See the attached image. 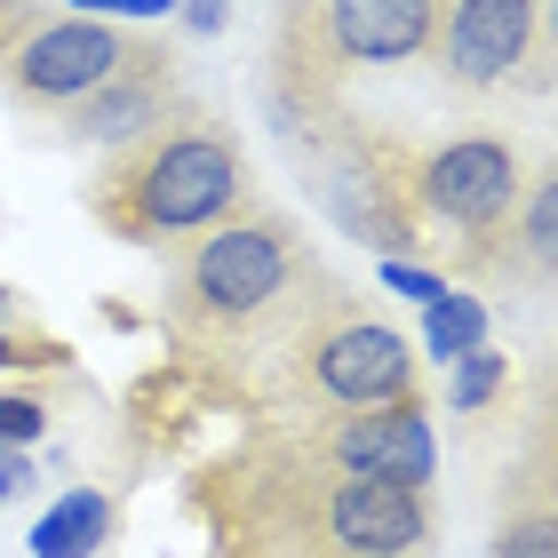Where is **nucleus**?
<instances>
[{
	"mask_svg": "<svg viewBox=\"0 0 558 558\" xmlns=\"http://www.w3.org/2000/svg\"><path fill=\"white\" fill-rule=\"evenodd\" d=\"M319 295H327V271L312 256V240L271 208L223 216L208 232L175 240L168 256V319L199 343L288 336V327L312 319Z\"/></svg>",
	"mask_w": 558,
	"mask_h": 558,
	"instance_id": "1",
	"label": "nucleus"
},
{
	"mask_svg": "<svg viewBox=\"0 0 558 558\" xmlns=\"http://www.w3.org/2000/svg\"><path fill=\"white\" fill-rule=\"evenodd\" d=\"M96 216L105 232L136 240V247H175L208 223L240 216L247 199V160H240V136L223 120H199V112H175L168 129H151L144 144L112 151V168H96Z\"/></svg>",
	"mask_w": 558,
	"mask_h": 558,
	"instance_id": "2",
	"label": "nucleus"
},
{
	"mask_svg": "<svg viewBox=\"0 0 558 558\" xmlns=\"http://www.w3.org/2000/svg\"><path fill=\"white\" fill-rule=\"evenodd\" d=\"M439 519L430 502L384 478H343V471H295L279 495V550L288 558H430Z\"/></svg>",
	"mask_w": 558,
	"mask_h": 558,
	"instance_id": "3",
	"label": "nucleus"
},
{
	"mask_svg": "<svg viewBox=\"0 0 558 558\" xmlns=\"http://www.w3.org/2000/svg\"><path fill=\"white\" fill-rule=\"evenodd\" d=\"M295 160H303V184L319 192V208L360 247H375V256H423V216L408 199V160L391 144H375L351 120H319V129L295 136Z\"/></svg>",
	"mask_w": 558,
	"mask_h": 558,
	"instance_id": "4",
	"label": "nucleus"
},
{
	"mask_svg": "<svg viewBox=\"0 0 558 558\" xmlns=\"http://www.w3.org/2000/svg\"><path fill=\"white\" fill-rule=\"evenodd\" d=\"M519 192H526L519 144H511V136H487V129H478V136H454V144H430V151H415V160H408V199H415V216H423V223H447V232L471 247L463 264H478V247L511 223Z\"/></svg>",
	"mask_w": 558,
	"mask_h": 558,
	"instance_id": "5",
	"label": "nucleus"
},
{
	"mask_svg": "<svg viewBox=\"0 0 558 558\" xmlns=\"http://www.w3.org/2000/svg\"><path fill=\"white\" fill-rule=\"evenodd\" d=\"M295 375L327 408H384V399H415V343L375 312L327 303L319 319L295 327Z\"/></svg>",
	"mask_w": 558,
	"mask_h": 558,
	"instance_id": "6",
	"label": "nucleus"
},
{
	"mask_svg": "<svg viewBox=\"0 0 558 558\" xmlns=\"http://www.w3.org/2000/svg\"><path fill=\"white\" fill-rule=\"evenodd\" d=\"M543 0H430V48L423 57L447 72V88L495 96V88H543Z\"/></svg>",
	"mask_w": 558,
	"mask_h": 558,
	"instance_id": "7",
	"label": "nucleus"
},
{
	"mask_svg": "<svg viewBox=\"0 0 558 558\" xmlns=\"http://www.w3.org/2000/svg\"><path fill=\"white\" fill-rule=\"evenodd\" d=\"M303 463L343 471V478H384V487L423 495L439 478V430H430L423 399H384V408H336L327 423H312Z\"/></svg>",
	"mask_w": 558,
	"mask_h": 558,
	"instance_id": "8",
	"label": "nucleus"
},
{
	"mask_svg": "<svg viewBox=\"0 0 558 558\" xmlns=\"http://www.w3.org/2000/svg\"><path fill=\"white\" fill-rule=\"evenodd\" d=\"M129 40L136 33H120V24H96V16H48L33 24L16 48H9V88L24 96V105H81V96L96 81H112L120 57H129Z\"/></svg>",
	"mask_w": 558,
	"mask_h": 558,
	"instance_id": "9",
	"label": "nucleus"
},
{
	"mask_svg": "<svg viewBox=\"0 0 558 558\" xmlns=\"http://www.w3.org/2000/svg\"><path fill=\"white\" fill-rule=\"evenodd\" d=\"M175 112H184V88H175L168 40H129V57H120L112 81H96L81 105H64V129L81 136V144L129 151V144H144L151 129H168Z\"/></svg>",
	"mask_w": 558,
	"mask_h": 558,
	"instance_id": "10",
	"label": "nucleus"
},
{
	"mask_svg": "<svg viewBox=\"0 0 558 558\" xmlns=\"http://www.w3.org/2000/svg\"><path fill=\"white\" fill-rule=\"evenodd\" d=\"M105 535H112V495L72 487V495H57V502L40 511L33 558H96V550H105Z\"/></svg>",
	"mask_w": 558,
	"mask_h": 558,
	"instance_id": "11",
	"label": "nucleus"
},
{
	"mask_svg": "<svg viewBox=\"0 0 558 558\" xmlns=\"http://www.w3.org/2000/svg\"><path fill=\"white\" fill-rule=\"evenodd\" d=\"M550 240H558V175L543 168V175H526V192H519L511 223L495 232V247H502V264H511V247H519L526 279H550ZM495 247H487V256H495Z\"/></svg>",
	"mask_w": 558,
	"mask_h": 558,
	"instance_id": "12",
	"label": "nucleus"
},
{
	"mask_svg": "<svg viewBox=\"0 0 558 558\" xmlns=\"http://www.w3.org/2000/svg\"><path fill=\"white\" fill-rule=\"evenodd\" d=\"M478 343H487V303H478V295H439V303H423V351H430V360H463V351H478Z\"/></svg>",
	"mask_w": 558,
	"mask_h": 558,
	"instance_id": "13",
	"label": "nucleus"
},
{
	"mask_svg": "<svg viewBox=\"0 0 558 558\" xmlns=\"http://www.w3.org/2000/svg\"><path fill=\"white\" fill-rule=\"evenodd\" d=\"M487 558H558V519H550V495L535 487L519 511L495 519V550Z\"/></svg>",
	"mask_w": 558,
	"mask_h": 558,
	"instance_id": "14",
	"label": "nucleus"
},
{
	"mask_svg": "<svg viewBox=\"0 0 558 558\" xmlns=\"http://www.w3.org/2000/svg\"><path fill=\"white\" fill-rule=\"evenodd\" d=\"M495 391H511V360L487 351V343L463 351V360H454V384H447V408H454V415H478Z\"/></svg>",
	"mask_w": 558,
	"mask_h": 558,
	"instance_id": "15",
	"label": "nucleus"
},
{
	"mask_svg": "<svg viewBox=\"0 0 558 558\" xmlns=\"http://www.w3.org/2000/svg\"><path fill=\"white\" fill-rule=\"evenodd\" d=\"M48 430V408L33 391H0V447H33Z\"/></svg>",
	"mask_w": 558,
	"mask_h": 558,
	"instance_id": "16",
	"label": "nucleus"
},
{
	"mask_svg": "<svg viewBox=\"0 0 558 558\" xmlns=\"http://www.w3.org/2000/svg\"><path fill=\"white\" fill-rule=\"evenodd\" d=\"M375 264H384V279H391L399 295H415V303H439L447 295V279L430 271V264H415V256H375Z\"/></svg>",
	"mask_w": 558,
	"mask_h": 558,
	"instance_id": "17",
	"label": "nucleus"
},
{
	"mask_svg": "<svg viewBox=\"0 0 558 558\" xmlns=\"http://www.w3.org/2000/svg\"><path fill=\"white\" fill-rule=\"evenodd\" d=\"M16 495H33V454L0 447V502H16Z\"/></svg>",
	"mask_w": 558,
	"mask_h": 558,
	"instance_id": "18",
	"label": "nucleus"
},
{
	"mask_svg": "<svg viewBox=\"0 0 558 558\" xmlns=\"http://www.w3.org/2000/svg\"><path fill=\"white\" fill-rule=\"evenodd\" d=\"M175 9H184V24H192L199 40H216L223 24H232V9H223V0H175Z\"/></svg>",
	"mask_w": 558,
	"mask_h": 558,
	"instance_id": "19",
	"label": "nucleus"
},
{
	"mask_svg": "<svg viewBox=\"0 0 558 558\" xmlns=\"http://www.w3.org/2000/svg\"><path fill=\"white\" fill-rule=\"evenodd\" d=\"M175 0H81V16H168Z\"/></svg>",
	"mask_w": 558,
	"mask_h": 558,
	"instance_id": "20",
	"label": "nucleus"
},
{
	"mask_svg": "<svg viewBox=\"0 0 558 558\" xmlns=\"http://www.w3.org/2000/svg\"><path fill=\"white\" fill-rule=\"evenodd\" d=\"M24 360H57V343H24V336L0 327V367H24Z\"/></svg>",
	"mask_w": 558,
	"mask_h": 558,
	"instance_id": "21",
	"label": "nucleus"
},
{
	"mask_svg": "<svg viewBox=\"0 0 558 558\" xmlns=\"http://www.w3.org/2000/svg\"><path fill=\"white\" fill-rule=\"evenodd\" d=\"M0 33H9V0H0Z\"/></svg>",
	"mask_w": 558,
	"mask_h": 558,
	"instance_id": "22",
	"label": "nucleus"
},
{
	"mask_svg": "<svg viewBox=\"0 0 558 558\" xmlns=\"http://www.w3.org/2000/svg\"><path fill=\"white\" fill-rule=\"evenodd\" d=\"M0 312H9V288H0Z\"/></svg>",
	"mask_w": 558,
	"mask_h": 558,
	"instance_id": "23",
	"label": "nucleus"
}]
</instances>
